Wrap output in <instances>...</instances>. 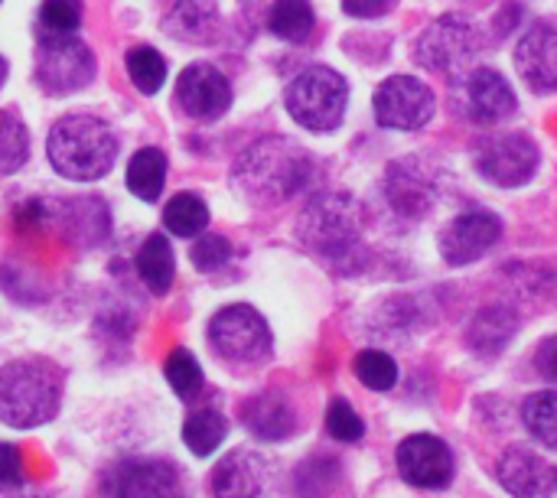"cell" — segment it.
I'll return each mask as SVG.
<instances>
[{"instance_id": "1", "label": "cell", "mask_w": 557, "mask_h": 498, "mask_svg": "<svg viewBox=\"0 0 557 498\" xmlns=\"http://www.w3.org/2000/svg\"><path fill=\"white\" fill-rule=\"evenodd\" d=\"M62 404V369L49 359H13L0 369V424L33 431Z\"/></svg>"}, {"instance_id": "2", "label": "cell", "mask_w": 557, "mask_h": 498, "mask_svg": "<svg viewBox=\"0 0 557 498\" xmlns=\"http://www.w3.org/2000/svg\"><path fill=\"white\" fill-rule=\"evenodd\" d=\"M46 153L59 176L75 183H91L111 170L117 157V137L101 117L69 114L52 124Z\"/></svg>"}, {"instance_id": "3", "label": "cell", "mask_w": 557, "mask_h": 498, "mask_svg": "<svg viewBox=\"0 0 557 498\" xmlns=\"http://www.w3.org/2000/svg\"><path fill=\"white\" fill-rule=\"evenodd\" d=\"M238 186L258 202H284L310 179V157L284 137H264L235 166Z\"/></svg>"}, {"instance_id": "4", "label": "cell", "mask_w": 557, "mask_h": 498, "mask_svg": "<svg viewBox=\"0 0 557 498\" xmlns=\"http://www.w3.org/2000/svg\"><path fill=\"white\" fill-rule=\"evenodd\" d=\"M346 98H349V88H346V78L326 65H310L304 69L290 85H287V111L290 117L307 127V130H333L339 127L343 114H346Z\"/></svg>"}, {"instance_id": "5", "label": "cell", "mask_w": 557, "mask_h": 498, "mask_svg": "<svg viewBox=\"0 0 557 498\" xmlns=\"http://www.w3.org/2000/svg\"><path fill=\"white\" fill-rule=\"evenodd\" d=\"M95 78L91 49L72 33H49L36 42V82L49 95H72Z\"/></svg>"}, {"instance_id": "6", "label": "cell", "mask_w": 557, "mask_h": 498, "mask_svg": "<svg viewBox=\"0 0 557 498\" xmlns=\"http://www.w3.org/2000/svg\"><path fill=\"white\" fill-rule=\"evenodd\" d=\"M209 343L232 365H255L271 356V329L264 316L245 303L225 307L209 323Z\"/></svg>"}, {"instance_id": "7", "label": "cell", "mask_w": 557, "mask_h": 498, "mask_svg": "<svg viewBox=\"0 0 557 498\" xmlns=\"http://www.w3.org/2000/svg\"><path fill=\"white\" fill-rule=\"evenodd\" d=\"M300 238L307 241V248L336 258V254H349V248L359 245V215H356V202L346 196H320L300 222Z\"/></svg>"}, {"instance_id": "8", "label": "cell", "mask_w": 557, "mask_h": 498, "mask_svg": "<svg viewBox=\"0 0 557 498\" xmlns=\"http://www.w3.org/2000/svg\"><path fill=\"white\" fill-rule=\"evenodd\" d=\"M476 52H480V33L460 16L434 20L414 46L418 62L441 75H457V72L470 69Z\"/></svg>"}, {"instance_id": "9", "label": "cell", "mask_w": 557, "mask_h": 498, "mask_svg": "<svg viewBox=\"0 0 557 498\" xmlns=\"http://www.w3.org/2000/svg\"><path fill=\"white\" fill-rule=\"evenodd\" d=\"M375 117L392 130H418L434 117V95L421 78H385L375 91Z\"/></svg>"}, {"instance_id": "10", "label": "cell", "mask_w": 557, "mask_h": 498, "mask_svg": "<svg viewBox=\"0 0 557 498\" xmlns=\"http://www.w3.org/2000/svg\"><path fill=\"white\" fill-rule=\"evenodd\" d=\"M476 170L496 186H525L539 170V147L525 134L490 137L476 147Z\"/></svg>"}, {"instance_id": "11", "label": "cell", "mask_w": 557, "mask_h": 498, "mask_svg": "<svg viewBox=\"0 0 557 498\" xmlns=\"http://www.w3.org/2000/svg\"><path fill=\"white\" fill-rule=\"evenodd\" d=\"M108 498H180V473L163 460H124L104 480Z\"/></svg>"}, {"instance_id": "12", "label": "cell", "mask_w": 557, "mask_h": 498, "mask_svg": "<svg viewBox=\"0 0 557 498\" xmlns=\"http://www.w3.org/2000/svg\"><path fill=\"white\" fill-rule=\"evenodd\" d=\"M398 470L418 489H444L454 480V453L441 437L414 434L398 447Z\"/></svg>"}, {"instance_id": "13", "label": "cell", "mask_w": 557, "mask_h": 498, "mask_svg": "<svg viewBox=\"0 0 557 498\" xmlns=\"http://www.w3.org/2000/svg\"><path fill=\"white\" fill-rule=\"evenodd\" d=\"M176 101L189 117L215 121L232 104V85L215 65L196 62V65L183 69V75L176 82Z\"/></svg>"}, {"instance_id": "14", "label": "cell", "mask_w": 557, "mask_h": 498, "mask_svg": "<svg viewBox=\"0 0 557 498\" xmlns=\"http://www.w3.org/2000/svg\"><path fill=\"white\" fill-rule=\"evenodd\" d=\"M496 476L503 489L516 498H555L557 496V463H548L542 453L512 447L503 453Z\"/></svg>"}, {"instance_id": "15", "label": "cell", "mask_w": 557, "mask_h": 498, "mask_svg": "<svg viewBox=\"0 0 557 498\" xmlns=\"http://www.w3.org/2000/svg\"><path fill=\"white\" fill-rule=\"evenodd\" d=\"M503 235V225L493 212H463L441 232V254L447 264H470L483 258Z\"/></svg>"}, {"instance_id": "16", "label": "cell", "mask_w": 557, "mask_h": 498, "mask_svg": "<svg viewBox=\"0 0 557 498\" xmlns=\"http://www.w3.org/2000/svg\"><path fill=\"white\" fill-rule=\"evenodd\" d=\"M516 65L535 91H557V26L532 23L516 49Z\"/></svg>"}, {"instance_id": "17", "label": "cell", "mask_w": 557, "mask_h": 498, "mask_svg": "<svg viewBox=\"0 0 557 498\" xmlns=\"http://www.w3.org/2000/svg\"><path fill=\"white\" fill-rule=\"evenodd\" d=\"M463 108H467L470 121H476V124H496V121L516 114L519 101H516V91L509 88V82L496 69H476L467 78Z\"/></svg>"}, {"instance_id": "18", "label": "cell", "mask_w": 557, "mask_h": 498, "mask_svg": "<svg viewBox=\"0 0 557 498\" xmlns=\"http://www.w3.org/2000/svg\"><path fill=\"white\" fill-rule=\"evenodd\" d=\"M212 496L261 498L264 496V470H261V463L245 450L228 453L212 473Z\"/></svg>"}, {"instance_id": "19", "label": "cell", "mask_w": 557, "mask_h": 498, "mask_svg": "<svg viewBox=\"0 0 557 498\" xmlns=\"http://www.w3.org/2000/svg\"><path fill=\"white\" fill-rule=\"evenodd\" d=\"M242 421H245V427H248L255 437H261V440H284V437H290L294 427H297V418H294L290 404H287L281 395H274V391L251 398V401L242 408Z\"/></svg>"}, {"instance_id": "20", "label": "cell", "mask_w": 557, "mask_h": 498, "mask_svg": "<svg viewBox=\"0 0 557 498\" xmlns=\"http://www.w3.org/2000/svg\"><path fill=\"white\" fill-rule=\"evenodd\" d=\"M166 33L186 42H209L219 29V10L212 0H180L166 13Z\"/></svg>"}, {"instance_id": "21", "label": "cell", "mask_w": 557, "mask_h": 498, "mask_svg": "<svg viewBox=\"0 0 557 498\" xmlns=\"http://www.w3.org/2000/svg\"><path fill=\"white\" fill-rule=\"evenodd\" d=\"M519 329V320L509 307H490L470 323V346L483 356H496Z\"/></svg>"}, {"instance_id": "22", "label": "cell", "mask_w": 557, "mask_h": 498, "mask_svg": "<svg viewBox=\"0 0 557 498\" xmlns=\"http://www.w3.org/2000/svg\"><path fill=\"white\" fill-rule=\"evenodd\" d=\"M163 183H166V157L157 147L137 150L127 163V189L144 202H153L160 199Z\"/></svg>"}, {"instance_id": "23", "label": "cell", "mask_w": 557, "mask_h": 498, "mask_svg": "<svg viewBox=\"0 0 557 498\" xmlns=\"http://www.w3.org/2000/svg\"><path fill=\"white\" fill-rule=\"evenodd\" d=\"M137 274L147 284V290H153L157 297H163L173 287L176 264H173V248L166 245L163 235H150L144 241V248L137 254Z\"/></svg>"}, {"instance_id": "24", "label": "cell", "mask_w": 557, "mask_h": 498, "mask_svg": "<svg viewBox=\"0 0 557 498\" xmlns=\"http://www.w3.org/2000/svg\"><path fill=\"white\" fill-rule=\"evenodd\" d=\"M225 437H228V421L212 408H202V411L189 414L186 424H183V444L196 457H212L222 447Z\"/></svg>"}, {"instance_id": "25", "label": "cell", "mask_w": 557, "mask_h": 498, "mask_svg": "<svg viewBox=\"0 0 557 498\" xmlns=\"http://www.w3.org/2000/svg\"><path fill=\"white\" fill-rule=\"evenodd\" d=\"M313 7L307 0H274L268 13V29L287 42H304L313 33Z\"/></svg>"}, {"instance_id": "26", "label": "cell", "mask_w": 557, "mask_h": 498, "mask_svg": "<svg viewBox=\"0 0 557 498\" xmlns=\"http://www.w3.org/2000/svg\"><path fill=\"white\" fill-rule=\"evenodd\" d=\"M206 222H209V209H206V202H202L199 196H193V192L173 196V199L166 202V209H163V225H166L173 235H180V238H196V235H202Z\"/></svg>"}, {"instance_id": "27", "label": "cell", "mask_w": 557, "mask_h": 498, "mask_svg": "<svg viewBox=\"0 0 557 498\" xmlns=\"http://www.w3.org/2000/svg\"><path fill=\"white\" fill-rule=\"evenodd\" d=\"M522 421L535 440H542L548 450H557V391H539L525 401Z\"/></svg>"}, {"instance_id": "28", "label": "cell", "mask_w": 557, "mask_h": 498, "mask_svg": "<svg viewBox=\"0 0 557 498\" xmlns=\"http://www.w3.org/2000/svg\"><path fill=\"white\" fill-rule=\"evenodd\" d=\"M127 72H131V82L137 91L144 95H153L160 91V85L166 82V62L163 55L153 49V46H137L127 52Z\"/></svg>"}, {"instance_id": "29", "label": "cell", "mask_w": 557, "mask_h": 498, "mask_svg": "<svg viewBox=\"0 0 557 498\" xmlns=\"http://www.w3.org/2000/svg\"><path fill=\"white\" fill-rule=\"evenodd\" d=\"M26 153H29L26 127L13 114L0 111V176L16 173L26 163Z\"/></svg>"}, {"instance_id": "30", "label": "cell", "mask_w": 557, "mask_h": 498, "mask_svg": "<svg viewBox=\"0 0 557 498\" xmlns=\"http://www.w3.org/2000/svg\"><path fill=\"white\" fill-rule=\"evenodd\" d=\"M166 382L170 388L183 398V401H193L199 391H202V369L199 362L193 359V352L186 349H173L170 359H166Z\"/></svg>"}, {"instance_id": "31", "label": "cell", "mask_w": 557, "mask_h": 498, "mask_svg": "<svg viewBox=\"0 0 557 498\" xmlns=\"http://www.w3.org/2000/svg\"><path fill=\"white\" fill-rule=\"evenodd\" d=\"M388 192H392L395 206H398V209H405V212H411V199H418V206H421V209H428V206H431V183H428L421 173H411V166H408V163H395V170H392V183H388ZM411 215H414V212H411Z\"/></svg>"}, {"instance_id": "32", "label": "cell", "mask_w": 557, "mask_h": 498, "mask_svg": "<svg viewBox=\"0 0 557 498\" xmlns=\"http://www.w3.org/2000/svg\"><path fill=\"white\" fill-rule=\"evenodd\" d=\"M356 375H359V382H362L366 388H372V391H388V388H395V382H398V365H395L392 356H385V352H379V349H366V352L356 356Z\"/></svg>"}, {"instance_id": "33", "label": "cell", "mask_w": 557, "mask_h": 498, "mask_svg": "<svg viewBox=\"0 0 557 498\" xmlns=\"http://www.w3.org/2000/svg\"><path fill=\"white\" fill-rule=\"evenodd\" d=\"M39 23L49 33H75L82 23V0H42Z\"/></svg>"}, {"instance_id": "34", "label": "cell", "mask_w": 557, "mask_h": 498, "mask_svg": "<svg viewBox=\"0 0 557 498\" xmlns=\"http://www.w3.org/2000/svg\"><path fill=\"white\" fill-rule=\"evenodd\" d=\"M326 427H330V434H333L336 440H343V444H356V440L366 434L362 418H359L343 398H336V401L330 404V411H326Z\"/></svg>"}, {"instance_id": "35", "label": "cell", "mask_w": 557, "mask_h": 498, "mask_svg": "<svg viewBox=\"0 0 557 498\" xmlns=\"http://www.w3.org/2000/svg\"><path fill=\"white\" fill-rule=\"evenodd\" d=\"M189 258H193V264H196L199 271H219V267L232 258V245H228V238H222V235H202V238L193 245Z\"/></svg>"}, {"instance_id": "36", "label": "cell", "mask_w": 557, "mask_h": 498, "mask_svg": "<svg viewBox=\"0 0 557 498\" xmlns=\"http://www.w3.org/2000/svg\"><path fill=\"white\" fill-rule=\"evenodd\" d=\"M16 483H26L20 450L10 444H0V486H16Z\"/></svg>"}, {"instance_id": "37", "label": "cell", "mask_w": 557, "mask_h": 498, "mask_svg": "<svg viewBox=\"0 0 557 498\" xmlns=\"http://www.w3.org/2000/svg\"><path fill=\"white\" fill-rule=\"evenodd\" d=\"M395 0H343L346 13L352 16H382Z\"/></svg>"}, {"instance_id": "38", "label": "cell", "mask_w": 557, "mask_h": 498, "mask_svg": "<svg viewBox=\"0 0 557 498\" xmlns=\"http://www.w3.org/2000/svg\"><path fill=\"white\" fill-rule=\"evenodd\" d=\"M539 372H542L548 382H555L557 385V336L542 346V352H539Z\"/></svg>"}, {"instance_id": "39", "label": "cell", "mask_w": 557, "mask_h": 498, "mask_svg": "<svg viewBox=\"0 0 557 498\" xmlns=\"http://www.w3.org/2000/svg\"><path fill=\"white\" fill-rule=\"evenodd\" d=\"M0 498H46L42 493H36L33 486L26 483H16V486H0Z\"/></svg>"}, {"instance_id": "40", "label": "cell", "mask_w": 557, "mask_h": 498, "mask_svg": "<svg viewBox=\"0 0 557 498\" xmlns=\"http://www.w3.org/2000/svg\"><path fill=\"white\" fill-rule=\"evenodd\" d=\"M3 78H7V62H3V55H0V85H3Z\"/></svg>"}]
</instances>
